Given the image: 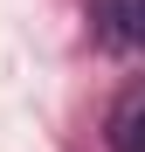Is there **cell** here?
<instances>
[{
    "label": "cell",
    "instance_id": "6da1fadb",
    "mask_svg": "<svg viewBox=\"0 0 145 152\" xmlns=\"http://www.w3.org/2000/svg\"><path fill=\"white\" fill-rule=\"evenodd\" d=\"M111 152H145V83H131L111 111Z\"/></svg>",
    "mask_w": 145,
    "mask_h": 152
},
{
    "label": "cell",
    "instance_id": "7a4b0ae2",
    "mask_svg": "<svg viewBox=\"0 0 145 152\" xmlns=\"http://www.w3.org/2000/svg\"><path fill=\"white\" fill-rule=\"evenodd\" d=\"M125 14H131V35L145 42V0H131V7H125Z\"/></svg>",
    "mask_w": 145,
    "mask_h": 152
}]
</instances>
